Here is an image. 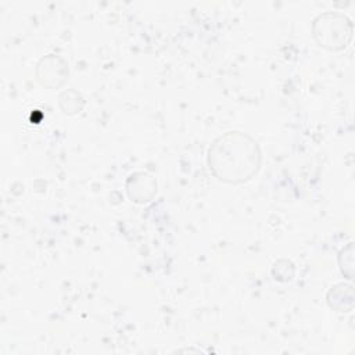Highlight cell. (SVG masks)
I'll use <instances>...</instances> for the list:
<instances>
[{
	"instance_id": "1",
	"label": "cell",
	"mask_w": 355,
	"mask_h": 355,
	"mask_svg": "<svg viewBox=\"0 0 355 355\" xmlns=\"http://www.w3.org/2000/svg\"><path fill=\"white\" fill-rule=\"evenodd\" d=\"M262 162L261 148L254 137L232 130L216 137L207 151L211 173L222 183L241 184L251 180Z\"/></svg>"
},
{
	"instance_id": "2",
	"label": "cell",
	"mask_w": 355,
	"mask_h": 355,
	"mask_svg": "<svg viewBox=\"0 0 355 355\" xmlns=\"http://www.w3.org/2000/svg\"><path fill=\"white\" fill-rule=\"evenodd\" d=\"M354 25L344 12L326 11L312 21V36L315 42L330 51H340L352 42Z\"/></svg>"
},
{
	"instance_id": "3",
	"label": "cell",
	"mask_w": 355,
	"mask_h": 355,
	"mask_svg": "<svg viewBox=\"0 0 355 355\" xmlns=\"http://www.w3.org/2000/svg\"><path fill=\"white\" fill-rule=\"evenodd\" d=\"M36 79L47 89H58L68 80L69 67L64 57L58 54L43 55L36 64Z\"/></svg>"
},
{
	"instance_id": "4",
	"label": "cell",
	"mask_w": 355,
	"mask_h": 355,
	"mask_svg": "<svg viewBox=\"0 0 355 355\" xmlns=\"http://www.w3.org/2000/svg\"><path fill=\"white\" fill-rule=\"evenodd\" d=\"M125 190L130 201L136 204H146L157 194V180L151 173L135 172L126 179Z\"/></svg>"
},
{
	"instance_id": "5",
	"label": "cell",
	"mask_w": 355,
	"mask_h": 355,
	"mask_svg": "<svg viewBox=\"0 0 355 355\" xmlns=\"http://www.w3.org/2000/svg\"><path fill=\"white\" fill-rule=\"evenodd\" d=\"M327 305L341 313H349L354 311V287L349 283H336L326 294Z\"/></svg>"
},
{
	"instance_id": "6",
	"label": "cell",
	"mask_w": 355,
	"mask_h": 355,
	"mask_svg": "<svg viewBox=\"0 0 355 355\" xmlns=\"http://www.w3.org/2000/svg\"><path fill=\"white\" fill-rule=\"evenodd\" d=\"M58 105L64 114L76 115L83 110L85 98L78 90L68 89V90H64L60 93Z\"/></svg>"
},
{
	"instance_id": "7",
	"label": "cell",
	"mask_w": 355,
	"mask_h": 355,
	"mask_svg": "<svg viewBox=\"0 0 355 355\" xmlns=\"http://www.w3.org/2000/svg\"><path fill=\"white\" fill-rule=\"evenodd\" d=\"M337 261H338V268L341 275L345 279L352 280L354 277V243L352 241L340 250Z\"/></svg>"
},
{
	"instance_id": "8",
	"label": "cell",
	"mask_w": 355,
	"mask_h": 355,
	"mask_svg": "<svg viewBox=\"0 0 355 355\" xmlns=\"http://www.w3.org/2000/svg\"><path fill=\"white\" fill-rule=\"evenodd\" d=\"M272 276L277 282H283V283L291 282L295 276V266L290 259H286V258L277 259L272 266Z\"/></svg>"
}]
</instances>
